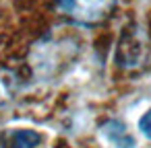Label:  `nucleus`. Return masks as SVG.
I'll return each mask as SVG.
<instances>
[{
	"instance_id": "obj_1",
	"label": "nucleus",
	"mask_w": 151,
	"mask_h": 148,
	"mask_svg": "<svg viewBox=\"0 0 151 148\" xmlns=\"http://www.w3.org/2000/svg\"><path fill=\"white\" fill-rule=\"evenodd\" d=\"M58 8L81 25L101 23L114 8L116 0H56Z\"/></svg>"
},
{
	"instance_id": "obj_2",
	"label": "nucleus",
	"mask_w": 151,
	"mask_h": 148,
	"mask_svg": "<svg viewBox=\"0 0 151 148\" xmlns=\"http://www.w3.org/2000/svg\"><path fill=\"white\" fill-rule=\"evenodd\" d=\"M101 138L112 148H137V138L128 132V127L120 119H108L99 127Z\"/></svg>"
},
{
	"instance_id": "obj_3",
	"label": "nucleus",
	"mask_w": 151,
	"mask_h": 148,
	"mask_svg": "<svg viewBox=\"0 0 151 148\" xmlns=\"http://www.w3.org/2000/svg\"><path fill=\"white\" fill-rule=\"evenodd\" d=\"M42 142V136L33 130H15L11 134L9 148H37Z\"/></svg>"
},
{
	"instance_id": "obj_4",
	"label": "nucleus",
	"mask_w": 151,
	"mask_h": 148,
	"mask_svg": "<svg viewBox=\"0 0 151 148\" xmlns=\"http://www.w3.org/2000/svg\"><path fill=\"white\" fill-rule=\"evenodd\" d=\"M139 132H141V136H145L147 140H151V109L141 115V119H139Z\"/></svg>"
}]
</instances>
